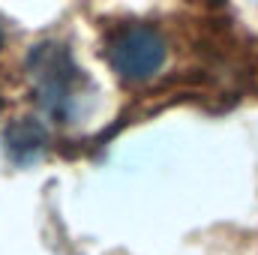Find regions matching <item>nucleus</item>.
Wrapping results in <instances>:
<instances>
[{"label": "nucleus", "mask_w": 258, "mask_h": 255, "mask_svg": "<svg viewBox=\"0 0 258 255\" xmlns=\"http://www.w3.org/2000/svg\"><path fill=\"white\" fill-rule=\"evenodd\" d=\"M27 66H30V78H33L42 111L57 123H66L75 114V105L81 99V84H84L81 69L75 66L72 54L63 45L45 42L30 54Z\"/></svg>", "instance_id": "obj_1"}, {"label": "nucleus", "mask_w": 258, "mask_h": 255, "mask_svg": "<svg viewBox=\"0 0 258 255\" xmlns=\"http://www.w3.org/2000/svg\"><path fill=\"white\" fill-rule=\"evenodd\" d=\"M165 39L150 24H126L108 42V63L129 84L153 78L165 63Z\"/></svg>", "instance_id": "obj_2"}, {"label": "nucleus", "mask_w": 258, "mask_h": 255, "mask_svg": "<svg viewBox=\"0 0 258 255\" xmlns=\"http://www.w3.org/2000/svg\"><path fill=\"white\" fill-rule=\"evenodd\" d=\"M0 45H3V33H0Z\"/></svg>", "instance_id": "obj_3"}]
</instances>
